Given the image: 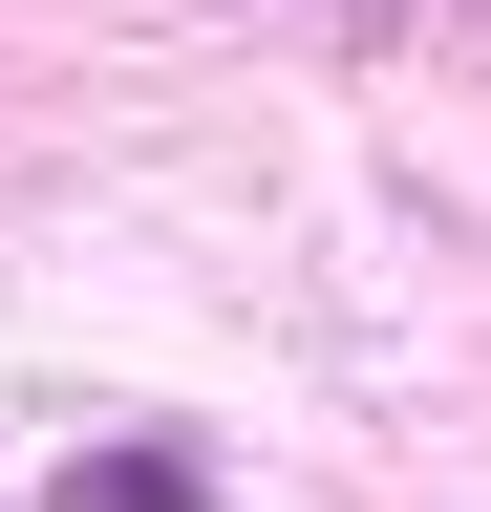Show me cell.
<instances>
[{
  "mask_svg": "<svg viewBox=\"0 0 491 512\" xmlns=\"http://www.w3.org/2000/svg\"><path fill=\"white\" fill-rule=\"evenodd\" d=\"M193 491H214V470H193V448H107V470H86L65 512H193Z\"/></svg>",
  "mask_w": 491,
  "mask_h": 512,
  "instance_id": "cell-1",
  "label": "cell"
}]
</instances>
